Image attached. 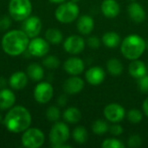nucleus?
Returning a JSON list of instances; mask_svg holds the SVG:
<instances>
[{"label": "nucleus", "instance_id": "9", "mask_svg": "<svg viewBox=\"0 0 148 148\" xmlns=\"http://www.w3.org/2000/svg\"><path fill=\"white\" fill-rule=\"evenodd\" d=\"M34 98L41 104L48 103L53 97L54 88L52 85L46 82H39L34 89Z\"/></svg>", "mask_w": 148, "mask_h": 148}, {"label": "nucleus", "instance_id": "26", "mask_svg": "<svg viewBox=\"0 0 148 148\" xmlns=\"http://www.w3.org/2000/svg\"><path fill=\"white\" fill-rule=\"evenodd\" d=\"M107 69L110 75L118 76L123 72V65L121 62L116 58H111L107 62Z\"/></svg>", "mask_w": 148, "mask_h": 148}, {"label": "nucleus", "instance_id": "5", "mask_svg": "<svg viewBox=\"0 0 148 148\" xmlns=\"http://www.w3.org/2000/svg\"><path fill=\"white\" fill-rule=\"evenodd\" d=\"M10 16L17 22H23L31 15L32 4L30 0H10Z\"/></svg>", "mask_w": 148, "mask_h": 148}, {"label": "nucleus", "instance_id": "34", "mask_svg": "<svg viewBox=\"0 0 148 148\" xmlns=\"http://www.w3.org/2000/svg\"><path fill=\"white\" fill-rule=\"evenodd\" d=\"M11 25V19L8 16H3L0 17V30L6 31L10 29Z\"/></svg>", "mask_w": 148, "mask_h": 148}, {"label": "nucleus", "instance_id": "39", "mask_svg": "<svg viewBox=\"0 0 148 148\" xmlns=\"http://www.w3.org/2000/svg\"><path fill=\"white\" fill-rule=\"evenodd\" d=\"M142 108H143V112L144 114L148 116V97L143 102V106H142Z\"/></svg>", "mask_w": 148, "mask_h": 148}, {"label": "nucleus", "instance_id": "3", "mask_svg": "<svg viewBox=\"0 0 148 148\" xmlns=\"http://www.w3.org/2000/svg\"><path fill=\"white\" fill-rule=\"evenodd\" d=\"M146 49V41L136 34H132L125 37L121 45L122 55L131 61L139 59L143 55Z\"/></svg>", "mask_w": 148, "mask_h": 148}, {"label": "nucleus", "instance_id": "15", "mask_svg": "<svg viewBox=\"0 0 148 148\" xmlns=\"http://www.w3.org/2000/svg\"><path fill=\"white\" fill-rule=\"evenodd\" d=\"M64 70L71 75H78L82 74L85 69L83 61L78 57H70L65 61L63 64Z\"/></svg>", "mask_w": 148, "mask_h": 148}, {"label": "nucleus", "instance_id": "6", "mask_svg": "<svg viewBox=\"0 0 148 148\" xmlns=\"http://www.w3.org/2000/svg\"><path fill=\"white\" fill-rule=\"evenodd\" d=\"M79 6L75 2L62 3L55 11L56 20L62 23H69L74 22L79 16Z\"/></svg>", "mask_w": 148, "mask_h": 148}, {"label": "nucleus", "instance_id": "20", "mask_svg": "<svg viewBox=\"0 0 148 148\" xmlns=\"http://www.w3.org/2000/svg\"><path fill=\"white\" fill-rule=\"evenodd\" d=\"M16 102L15 94L8 88H2L0 90V109L8 110L11 108Z\"/></svg>", "mask_w": 148, "mask_h": 148}, {"label": "nucleus", "instance_id": "30", "mask_svg": "<svg viewBox=\"0 0 148 148\" xmlns=\"http://www.w3.org/2000/svg\"><path fill=\"white\" fill-rule=\"evenodd\" d=\"M42 64L48 69H57L60 66V60L58 59V57L55 56H48L43 59Z\"/></svg>", "mask_w": 148, "mask_h": 148}, {"label": "nucleus", "instance_id": "45", "mask_svg": "<svg viewBox=\"0 0 148 148\" xmlns=\"http://www.w3.org/2000/svg\"><path fill=\"white\" fill-rule=\"evenodd\" d=\"M131 1H135V0H131Z\"/></svg>", "mask_w": 148, "mask_h": 148}, {"label": "nucleus", "instance_id": "11", "mask_svg": "<svg viewBox=\"0 0 148 148\" xmlns=\"http://www.w3.org/2000/svg\"><path fill=\"white\" fill-rule=\"evenodd\" d=\"M105 118L113 123H119L126 116V111L124 108L118 103H111L105 107L103 111Z\"/></svg>", "mask_w": 148, "mask_h": 148}, {"label": "nucleus", "instance_id": "22", "mask_svg": "<svg viewBox=\"0 0 148 148\" xmlns=\"http://www.w3.org/2000/svg\"><path fill=\"white\" fill-rule=\"evenodd\" d=\"M27 75L34 82H40L44 76L42 67L38 63H31L27 68Z\"/></svg>", "mask_w": 148, "mask_h": 148}, {"label": "nucleus", "instance_id": "12", "mask_svg": "<svg viewBox=\"0 0 148 148\" xmlns=\"http://www.w3.org/2000/svg\"><path fill=\"white\" fill-rule=\"evenodd\" d=\"M63 48L68 53L77 55L83 51L85 48V41L80 36L72 35L66 38L63 42Z\"/></svg>", "mask_w": 148, "mask_h": 148}, {"label": "nucleus", "instance_id": "38", "mask_svg": "<svg viewBox=\"0 0 148 148\" xmlns=\"http://www.w3.org/2000/svg\"><path fill=\"white\" fill-rule=\"evenodd\" d=\"M58 105L59 106H61V107H63V106H65L66 105V103H67V98L64 96V95H62V96H60L59 97V99H58Z\"/></svg>", "mask_w": 148, "mask_h": 148}, {"label": "nucleus", "instance_id": "19", "mask_svg": "<svg viewBox=\"0 0 148 148\" xmlns=\"http://www.w3.org/2000/svg\"><path fill=\"white\" fill-rule=\"evenodd\" d=\"M76 27L82 35H89L95 28V21L90 16L83 15L78 18Z\"/></svg>", "mask_w": 148, "mask_h": 148}, {"label": "nucleus", "instance_id": "32", "mask_svg": "<svg viewBox=\"0 0 148 148\" xmlns=\"http://www.w3.org/2000/svg\"><path fill=\"white\" fill-rule=\"evenodd\" d=\"M101 147L103 148H124L125 145L120 140L115 138H109L106 139L102 142Z\"/></svg>", "mask_w": 148, "mask_h": 148}, {"label": "nucleus", "instance_id": "36", "mask_svg": "<svg viewBox=\"0 0 148 148\" xmlns=\"http://www.w3.org/2000/svg\"><path fill=\"white\" fill-rule=\"evenodd\" d=\"M139 88L140 90L143 93L148 92V75H145L139 79Z\"/></svg>", "mask_w": 148, "mask_h": 148}, {"label": "nucleus", "instance_id": "1", "mask_svg": "<svg viewBox=\"0 0 148 148\" xmlns=\"http://www.w3.org/2000/svg\"><path fill=\"white\" fill-rule=\"evenodd\" d=\"M31 114L23 106H13L6 114L3 123L6 129L14 134L23 133L30 127Z\"/></svg>", "mask_w": 148, "mask_h": 148}, {"label": "nucleus", "instance_id": "35", "mask_svg": "<svg viewBox=\"0 0 148 148\" xmlns=\"http://www.w3.org/2000/svg\"><path fill=\"white\" fill-rule=\"evenodd\" d=\"M108 131L110 132V134L114 136H120L121 134H122L123 133V127L119 125L118 123L114 124L113 126L109 127Z\"/></svg>", "mask_w": 148, "mask_h": 148}, {"label": "nucleus", "instance_id": "43", "mask_svg": "<svg viewBox=\"0 0 148 148\" xmlns=\"http://www.w3.org/2000/svg\"><path fill=\"white\" fill-rule=\"evenodd\" d=\"M73 2H75V3H77V2H79L80 0H72Z\"/></svg>", "mask_w": 148, "mask_h": 148}, {"label": "nucleus", "instance_id": "2", "mask_svg": "<svg viewBox=\"0 0 148 148\" xmlns=\"http://www.w3.org/2000/svg\"><path fill=\"white\" fill-rule=\"evenodd\" d=\"M29 36L21 29L7 31L1 41L2 49L9 56H17L28 49L29 42Z\"/></svg>", "mask_w": 148, "mask_h": 148}, {"label": "nucleus", "instance_id": "18", "mask_svg": "<svg viewBox=\"0 0 148 148\" xmlns=\"http://www.w3.org/2000/svg\"><path fill=\"white\" fill-rule=\"evenodd\" d=\"M127 12H128L130 18L137 23H142L146 18L145 10L140 3H138L134 1H133V3H131L128 5Z\"/></svg>", "mask_w": 148, "mask_h": 148}, {"label": "nucleus", "instance_id": "8", "mask_svg": "<svg viewBox=\"0 0 148 148\" xmlns=\"http://www.w3.org/2000/svg\"><path fill=\"white\" fill-rule=\"evenodd\" d=\"M28 52L36 57H43L49 51V42L42 37H33L29 42Z\"/></svg>", "mask_w": 148, "mask_h": 148}, {"label": "nucleus", "instance_id": "31", "mask_svg": "<svg viewBox=\"0 0 148 148\" xmlns=\"http://www.w3.org/2000/svg\"><path fill=\"white\" fill-rule=\"evenodd\" d=\"M143 118V114L141 113V111L138 110V109H131L128 113H127V119L129 121V122L133 123V124H138L142 121Z\"/></svg>", "mask_w": 148, "mask_h": 148}, {"label": "nucleus", "instance_id": "41", "mask_svg": "<svg viewBox=\"0 0 148 148\" xmlns=\"http://www.w3.org/2000/svg\"><path fill=\"white\" fill-rule=\"evenodd\" d=\"M49 1H50V3H52L60 4V3H64L66 0H49Z\"/></svg>", "mask_w": 148, "mask_h": 148}, {"label": "nucleus", "instance_id": "21", "mask_svg": "<svg viewBox=\"0 0 148 148\" xmlns=\"http://www.w3.org/2000/svg\"><path fill=\"white\" fill-rule=\"evenodd\" d=\"M128 71L131 76L136 79H140L147 75V68L143 62L136 59V60H133L132 62L129 64Z\"/></svg>", "mask_w": 148, "mask_h": 148}, {"label": "nucleus", "instance_id": "40", "mask_svg": "<svg viewBox=\"0 0 148 148\" xmlns=\"http://www.w3.org/2000/svg\"><path fill=\"white\" fill-rule=\"evenodd\" d=\"M6 81L3 77H0V88H3L4 86H6Z\"/></svg>", "mask_w": 148, "mask_h": 148}, {"label": "nucleus", "instance_id": "10", "mask_svg": "<svg viewBox=\"0 0 148 148\" xmlns=\"http://www.w3.org/2000/svg\"><path fill=\"white\" fill-rule=\"evenodd\" d=\"M42 21L36 16H29L23 21L22 30L29 37L33 38L38 36L42 30Z\"/></svg>", "mask_w": 148, "mask_h": 148}, {"label": "nucleus", "instance_id": "29", "mask_svg": "<svg viewBox=\"0 0 148 148\" xmlns=\"http://www.w3.org/2000/svg\"><path fill=\"white\" fill-rule=\"evenodd\" d=\"M61 117L60 109L56 106H51L46 110V118L51 122H56Z\"/></svg>", "mask_w": 148, "mask_h": 148}, {"label": "nucleus", "instance_id": "14", "mask_svg": "<svg viewBox=\"0 0 148 148\" xmlns=\"http://www.w3.org/2000/svg\"><path fill=\"white\" fill-rule=\"evenodd\" d=\"M84 81L82 78L77 75H72L65 81L63 89L69 95H76L84 88Z\"/></svg>", "mask_w": 148, "mask_h": 148}, {"label": "nucleus", "instance_id": "25", "mask_svg": "<svg viewBox=\"0 0 148 148\" xmlns=\"http://www.w3.org/2000/svg\"><path fill=\"white\" fill-rule=\"evenodd\" d=\"M63 38L62 33L58 29L55 28H50L46 30L45 32V39L51 44L57 45L62 42Z\"/></svg>", "mask_w": 148, "mask_h": 148}, {"label": "nucleus", "instance_id": "4", "mask_svg": "<svg viewBox=\"0 0 148 148\" xmlns=\"http://www.w3.org/2000/svg\"><path fill=\"white\" fill-rule=\"evenodd\" d=\"M69 128L64 122L56 121L50 129L49 141L54 148H70V146L65 145L69 138Z\"/></svg>", "mask_w": 148, "mask_h": 148}, {"label": "nucleus", "instance_id": "33", "mask_svg": "<svg viewBox=\"0 0 148 148\" xmlns=\"http://www.w3.org/2000/svg\"><path fill=\"white\" fill-rule=\"evenodd\" d=\"M128 147L132 148H137L140 147L142 144V140L140 138V135L138 134H134L132 136H130V138L128 139L127 141Z\"/></svg>", "mask_w": 148, "mask_h": 148}, {"label": "nucleus", "instance_id": "24", "mask_svg": "<svg viewBox=\"0 0 148 148\" xmlns=\"http://www.w3.org/2000/svg\"><path fill=\"white\" fill-rule=\"evenodd\" d=\"M103 44L108 48H116L121 43V36L114 31L106 32L101 38Z\"/></svg>", "mask_w": 148, "mask_h": 148}, {"label": "nucleus", "instance_id": "27", "mask_svg": "<svg viewBox=\"0 0 148 148\" xmlns=\"http://www.w3.org/2000/svg\"><path fill=\"white\" fill-rule=\"evenodd\" d=\"M72 136H73L74 140L78 144L86 143L87 140H88V137L87 129L82 126L76 127L73 131Z\"/></svg>", "mask_w": 148, "mask_h": 148}, {"label": "nucleus", "instance_id": "17", "mask_svg": "<svg viewBox=\"0 0 148 148\" xmlns=\"http://www.w3.org/2000/svg\"><path fill=\"white\" fill-rule=\"evenodd\" d=\"M103 15L108 18L116 17L121 11L120 5L116 0H104L101 6Z\"/></svg>", "mask_w": 148, "mask_h": 148}, {"label": "nucleus", "instance_id": "44", "mask_svg": "<svg viewBox=\"0 0 148 148\" xmlns=\"http://www.w3.org/2000/svg\"><path fill=\"white\" fill-rule=\"evenodd\" d=\"M2 121V115H1V114H0V122Z\"/></svg>", "mask_w": 148, "mask_h": 148}, {"label": "nucleus", "instance_id": "28", "mask_svg": "<svg viewBox=\"0 0 148 148\" xmlns=\"http://www.w3.org/2000/svg\"><path fill=\"white\" fill-rule=\"evenodd\" d=\"M109 129V126L104 120H96L92 125V131L97 135H103Z\"/></svg>", "mask_w": 148, "mask_h": 148}, {"label": "nucleus", "instance_id": "37", "mask_svg": "<svg viewBox=\"0 0 148 148\" xmlns=\"http://www.w3.org/2000/svg\"><path fill=\"white\" fill-rule=\"evenodd\" d=\"M87 43H88V45L90 48H92V49H97V48L100 47L101 42H100V39L96 36H90V37L88 38Z\"/></svg>", "mask_w": 148, "mask_h": 148}, {"label": "nucleus", "instance_id": "42", "mask_svg": "<svg viewBox=\"0 0 148 148\" xmlns=\"http://www.w3.org/2000/svg\"><path fill=\"white\" fill-rule=\"evenodd\" d=\"M146 46H147V49H148V40L146 42Z\"/></svg>", "mask_w": 148, "mask_h": 148}, {"label": "nucleus", "instance_id": "13", "mask_svg": "<svg viewBox=\"0 0 148 148\" xmlns=\"http://www.w3.org/2000/svg\"><path fill=\"white\" fill-rule=\"evenodd\" d=\"M105 77L106 72L104 71V69L97 66L88 69L85 74V78L87 82L93 86L100 85L105 80Z\"/></svg>", "mask_w": 148, "mask_h": 148}, {"label": "nucleus", "instance_id": "23", "mask_svg": "<svg viewBox=\"0 0 148 148\" xmlns=\"http://www.w3.org/2000/svg\"><path fill=\"white\" fill-rule=\"evenodd\" d=\"M62 117L66 122L70 124H75L80 121L82 118V113L77 108L70 107L63 112Z\"/></svg>", "mask_w": 148, "mask_h": 148}, {"label": "nucleus", "instance_id": "16", "mask_svg": "<svg viewBox=\"0 0 148 148\" xmlns=\"http://www.w3.org/2000/svg\"><path fill=\"white\" fill-rule=\"evenodd\" d=\"M28 79L29 77L26 73L23 71H16L10 75L9 79V84L11 88L15 90H20L26 87Z\"/></svg>", "mask_w": 148, "mask_h": 148}, {"label": "nucleus", "instance_id": "7", "mask_svg": "<svg viewBox=\"0 0 148 148\" xmlns=\"http://www.w3.org/2000/svg\"><path fill=\"white\" fill-rule=\"evenodd\" d=\"M21 140L24 147L39 148L45 141V135L39 128L29 127L23 133Z\"/></svg>", "mask_w": 148, "mask_h": 148}]
</instances>
